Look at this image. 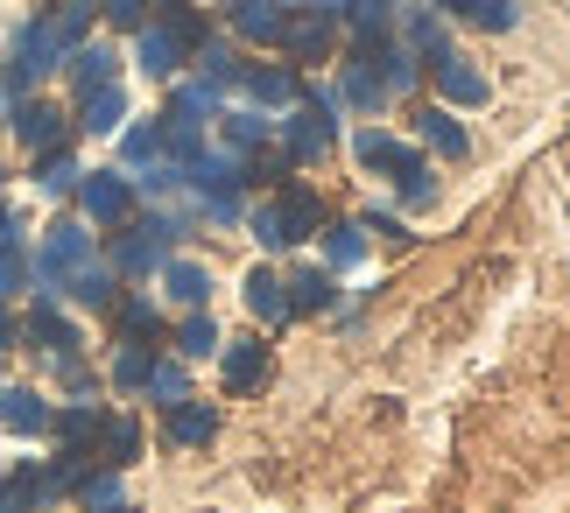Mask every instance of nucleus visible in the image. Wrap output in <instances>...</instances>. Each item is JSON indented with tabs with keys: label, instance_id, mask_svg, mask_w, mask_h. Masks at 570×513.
Segmentation results:
<instances>
[{
	"label": "nucleus",
	"instance_id": "27",
	"mask_svg": "<svg viewBox=\"0 0 570 513\" xmlns=\"http://www.w3.org/2000/svg\"><path fill=\"white\" fill-rule=\"evenodd\" d=\"M226 21L247 42H282V21H289V14H282L275 0H226Z\"/></svg>",
	"mask_w": 570,
	"mask_h": 513
},
{
	"label": "nucleus",
	"instance_id": "30",
	"mask_svg": "<svg viewBox=\"0 0 570 513\" xmlns=\"http://www.w3.org/2000/svg\"><path fill=\"white\" fill-rule=\"evenodd\" d=\"M120 162H127V176H141V169L169 162V148H163V120H141V127H127V134H120Z\"/></svg>",
	"mask_w": 570,
	"mask_h": 513
},
{
	"label": "nucleus",
	"instance_id": "36",
	"mask_svg": "<svg viewBox=\"0 0 570 513\" xmlns=\"http://www.w3.org/2000/svg\"><path fill=\"white\" fill-rule=\"evenodd\" d=\"M345 21H353L360 50H374V42L394 29V0H345Z\"/></svg>",
	"mask_w": 570,
	"mask_h": 513
},
{
	"label": "nucleus",
	"instance_id": "41",
	"mask_svg": "<svg viewBox=\"0 0 570 513\" xmlns=\"http://www.w3.org/2000/svg\"><path fill=\"white\" fill-rule=\"evenodd\" d=\"M275 8H282V14L296 8V14H317V21H338V14H345V0H275Z\"/></svg>",
	"mask_w": 570,
	"mask_h": 513
},
{
	"label": "nucleus",
	"instance_id": "42",
	"mask_svg": "<svg viewBox=\"0 0 570 513\" xmlns=\"http://www.w3.org/2000/svg\"><path fill=\"white\" fill-rule=\"evenodd\" d=\"M14 345H21V317H14L8 303H0V352H14Z\"/></svg>",
	"mask_w": 570,
	"mask_h": 513
},
{
	"label": "nucleus",
	"instance_id": "38",
	"mask_svg": "<svg viewBox=\"0 0 570 513\" xmlns=\"http://www.w3.org/2000/svg\"><path fill=\"white\" fill-rule=\"evenodd\" d=\"M148 366H156V345H120V359H114V387H120V394H141Z\"/></svg>",
	"mask_w": 570,
	"mask_h": 513
},
{
	"label": "nucleus",
	"instance_id": "40",
	"mask_svg": "<svg viewBox=\"0 0 570 513\" xmlns=\"http://www.w3.org/2000/svg\"><path fill=\"white\" fill-rule=\"evenodd\" d=\"M99 8H106L114 29H141V21H148V0H99Z\"/></svg>",
	"mask_w": 570,
	"mask_h": 513
},
{
	"label": "nucleus",
	"instance_id": "32",
	"mask_svg": "<svg viewBox=\"0 0 570 513\" xmlns=\"http://www.w3.org/2000/svg\"><path fill=\"white\" fill-rule=\"evenodd\" d=\"M218 324H212V309H184V324H177V352L184 359H218Z\"/></svg>",
	"mask_w": 570,
	"mask_h": 513
},
{
	"label": "nucleus",
	"instance_id": "11",
	"mask_svg": "<svg viewBox=\"0 0 570 513\" xmlns=\"http://www.w3.org/2000/svg\"><path fill=\"white\" fill-rule=\"evenodd\" d=\"M430 78H436V92H444V106H487V99H493L487 71H479L472 57H458V50L436 57V63H430Z\"/></svg>",
	"mask_w": 570,
	"mask_h": 513
},
{
	"label": "nucleus",
	"instance_id": "9",
	"mask_svg": "<svg viewBox=\"0 0 570 513\" xmlns=\"http://www.w3.org/2000/svg\"><path fill=\"white\" fill-rule=\"evenodd\" d=\"M8 127H14V141L29 148V155H42V148H63V134H71V120H63V106H50V99H14V106H8Z\"/></svg>",
	"mask_w": 570,
	"mask_h": 513
},
{
	"label": "nucleus",
	"instance_id": "4",
	"mask_svg": "<svg viewBox=\"0 0 570 513\" xmlns=\"http://www.w3.org/2000/svg\"><path fill=\"white\" fill-rule=\"evenodd\" d=\"M190 233L184 211H156V218H127V226L114 233V254H106V267H114L120 282H148L163 275V260L177 254V239Z\"/></svg>",
	"mask_w": 570,
	"mask_h": 513
},
{
	"label": "nucleus",
	"instance_id": "28",
	"mask_svg": "<svg viewBox=\"0 0 570 513\" xmlns=\"http://www.w3.org/2000/svg\"><path fill=\"white\" fill-rule=\"evenodd\" d=\"M120 120H127V85H99V92L78 99V127L85 134H120Z\"/></svg>",
	"mask_w": 570,
	"mask_h": 513
},
{
	"label": "nucleus",
	"instance_id": "13",
	"mask_svg": "<svg viewBox=\"0 0 570 513\" xmlns=\"http://www.w3.org/2000/svg\"><path fill=\"white\" fill-rule=\"evenodd\" d=\"M21 338H29V345H42L50 359H63V352H78V345H85V338H78V324L57 309V296H36V309L21 317Z\"/></svg>",
	"mask_w": 570,
	"mask_h": 513
},
{
	"label": "nucleus",
	"instance_id": "16",
	"mask_svg": "<svg viewBox=\"0 0 570 513\" xmlns=\"http://www.w3.org/2000/svg\"><path fill=\"white\" fill-rule=\"evenodd\" d=\"M239 296H247V317H254V324H268V331H282V324H289V288H282V275H275V267H247Z\"/></svg>",
	"mask_w": 570,
	"mask_h": 513
},
{
	"label": "nucleus",
	"instance_id": "39",
	"mask_svg": "<svg viewBox=\"0 0 570 513\" xmlns=\"http://www.w3.org/2000/svg\"><path fill=\"white\" fill-rule=\"evenodd\" d=\"M409 50H415V57H444V50H451L444 21H436V14H409Z\"/></svg>",
	"mask_w": 570,
	"mask_h": 513
},
{
	"label": "nucleus",
	"instance_id": "17",
	"mask_svg": "<svg viewBox=\"0 0 570 513\" xmlns=\"http://www.w3.org/2000/svg\"><path fill=\"white\" fill-rule=\"evenodd\" d=\"M282 288H289V317H324V309L338 303L332 267H296V275H282Z\"/></svg>",
	"mask_w": 570,
	"mask_h": 513
},
{
	"label": "nucleus",
	"instance_id": "31",
	"mask_svg": "<svg viewBox=\"0 0 570 513\" xmlns=\"http://www.w3.org/2000/svg\"><path fill=\"white\" fill-rule=\"evenodd\" d=\"M78 176H85V169H78L71 148H42V155H36V190H42V197H71Z\"/></svg>",
	"mask_w": 570,
	"mask_h": 513
},
{
	"label": "nucleus",
	"instance_id": "19",
	"mask_svg": "<svg viewBox=\"0 0 570 513\" xmlns=\"http://www.w3.org/2000/svg\"><path fill=\"white\" fill-rule=\"evenodd\" d=\"M0 430L8 436H50V401L36 387H0Z\"/></svg>",
	"mask_w": 570,
	"mask_h": 513
},
{
	"label": "nucleus",
	"instance_id": "3",
	"mask_svg": "<svg viewBox=\"0 0 570 513\" xmlns=\"http://www.w3.org/2000/svg\"><path fill=\"white\" fill-rule=\"evenodd\" d=\"M247 233L261 239V254H289L311 233H324V197L303 190V184H282L275 197H261V205L247 211Z\"/></svg>",
	"mask_w": 570,
	"mask_h": 513
},
{
	"label": "nucleus",
	"instance_id": "8",
	"mask_svg": "<svg viewBox=\"0 0 570 513\" xmlns=\"http://www.w3.org/2000/svg\"><path fill=\"white\" fill-rule=\"evenodd\" d=\"M78 211H85V226H106V233H120L127 226V218H135V176H127V169H85L78 176Z\"/></svg>",
	"mask_w": 570,
	"mask_h": 513
},
{
	"label": "nucleus",
	"instance_id": "34",
	"mask_svg": "<svg viewBox=\"0 0 570 513\" xmlns=\"http://www.w3.org/2000/svg\"><path fill=\"white\" fill-rule=\"evenodd\" d=\"M444 8H451V14H465L472 29H487V36H508L514 21H521L514 0H444Z\"/></svg>",
	"mask_w": 570,
	"mask_h": 513
},
{
	"label": "nucleus",
	"instance_id": "45",
	"mask_svg": "<svg viewBox=\"0 0 570 513\" xmlns=\"http://www.w3.org/2000/svg\"><path fill=\"white\" fill-rule=\"evenodd\" d=\"M0 184H8V169H0Z\"/></svg>",
	"mask_w": 570,
	"mask_h": 513
},
{
	"label": "nucleus",
	"instance_id": "26",
	"mask_svg": "<svg viewBox=\"0 0 570 513\" xmlns=\"http://www.w3.org/2000/svg\"><path fill=\"white\" fill-rule=\"evenodd\" d=\"M239 71H247V63H239V50H233V42H226V36H212V42H197V85H212V92H218V99H226V92H233V85H239Z\"/></svg>",
	"mask_w": 570,
	"mask_h": 513
},
{
	"label": "nucleus",
	"instance_id": "6",
	"mask_svg": "<svg viewBox=\"0 0 570 513\" xmlns=\"http://www.w3.org/2000/svg\"><path fill=\"white\" fill-rule=\"evenodd\" d=\"M99 254H92V226L85 218H57L50 233H42V247L29 254V267H36V296H63V282L78 275V267H92Z\"/></svg>",
	"mask_w": 570,
	"mask_h": 513
},
{
	"label": "nucleus",
	"instance_id": "25",
	"mask_svg": "<svg viewBox=\"0 0 570 513\" xmlns=\"http://www.w3.org/2000/svg\"><path fill=\"white\" fill-rule=\"evenodd\" d=\"M63 296H71L78 309H99V317H106V309L120 303V275H114L106 260H92V267H78V275L63 282Z\"/></svg>",
	"mask_w": 570,
	"mask_h": 513
},
{
	"label": "nucleus",
	"instance_id": "18",
	"mask_svg": "<svg viewBox=\"0 0 570 513\" xmlns=\"http://www.w3.org/2000/svg\"><path fill=\"white\" fill-rule=\"evenodd\" d=\"M415 141H423V148H436L444 162H465V155H472V134L458 127V114H451V106H423V114H415Z\"/></svg>",
	"mask_w": 570,
	"mask_h": 513
},
{
	"label": "nucleus",
	"instance_id": "43",
	"mask_svg": "<svg viewBox=\"0 0 570 513\" xmlns=\"http://www.w3.org/2000/svg\"><path fill=\"white\" fill-rule=\"evenodd\" d=\"M148 8H163V14H184V8H190V0H148Z\"/></svg>",
	"mask_w": 570,
	"mask_h": 513
},
{
	"label": "nucleus",
	"instance_id": "5",
	"mask_svg": "<svg viewBox=\"0 0 570 513\" xmlns=\"http://www.w3.org/2000/svg\"><path fill=\"white\" fill-rule=\"evenodd\" d=\"M275 134H282V162L289 169L324 162V155L338 148V99L332 92H303L289 106V120H275Z\"/></svg>",
	"mask_w": 570,
	"mask_h": 513
},
{
	"label": "nucleus",
	"instance_id": "24",
	"mask_svg": "<svg viewBox=\"0 0 570 513\" xmlns=\"http://www.w3.org/2000/svg\"><path fill=\"white\" fill-rule=\"evenodd\" d=\"M338 106H353V114H366V120H374L381 114V106H387V92H381V78H374V57H353V63H345V78H338V92H332Z\"/></svg>",
	"mask_w": 570,
	"mask_h": 513
},
{
	"label": "nucleus",
	"instance_id": "12",
	"mask_svg": "<svg viewBox=\"0 0 570 513\" xmlns=\"http://www.w3.org/2000/svg\"><path fill=\"white\" fill-rule=\"evenodd\" d=\"M218 373H226V394H261L268 387V345L261 338H226L218 345Z\"/></svg>",
	"mask_w": 570,
	"mask_h": 513
},
{
	"label": "nucleus",
	"instance_id": "20",
	"mask_svg": "<svg viewBox=\"0 0 570 513\" xmlns=\"http://www.w3.org/2000/svg\"><path fill=\"white\" fill-rule=\"evenodd\" d=\"M71 500H78L85 513H135V493H127V479L114 472V464H99V472H85V479L71 485Z\"/></svg>",
	"mask_w": 570,
	"mask_h": 513
},
{
	"label": "nucleus",
	"instance_id": "29",
	"mask_svg": "<svg viewBox=\"0 0 570 513\" xmlns=\"http://www.w3.org/2000/svg\"><path fill=\"white\" fill-rule=\"evenodd\" d=\"M99 457L114 464V472H127V464L141 457V422L135 415H106L99 422Z\"/></svg>",
	"mask_w": 570,
	"mask_h": 513
},
{
	"label": "nucleus",
	"instance_id": "35",
	"mask_svg": "<svg viewBox=\"0 0 570 513\" xmlns=\"http://www.w3.org/2000/svg\"><path fill=\"white\" fill-rule=\"evenodd\" d=\"M21 288H36V267H29V247H21V233L0 239V303H14Z\"/></svg>",
	"mask_w": 570,
	"mask_h": 513
},
{
	"label": "nucleus",
	"instance_id": "23",
	"mask_svg": "<svg viewBox=\"0 0 570 513\" xmlns=\"http://www.w3.org/2000/svg\"><path fill=\"white\" fill-rule=\"evenodd\" d=\"M218 134H226L233 155H247V162H254V148L275 141V114H261V106H233V114H218Z\"/></svg>",
	"mask_w": 570,
	"mask_h": 513
},
{
	"label": "nucleus",
	"instance_id": "44",
	"mask_svg": "<svg viewBox=\"0 0 570 513\" xmlns=\"http://www.w3.org/2000/svg\"><path fill=\"white\" fill-rule=\"evenodd\" d=\"M0 479H8V457H0Z\"/></svg>",
	"mask_w": 570,
	"mask_h": 513
},
{
	"label": "nucleus",
	"instance_id": "1",
	"mask_svg": "<svg viewBox=\"0 0 570 513\" xmlns=\"http://www.w3.org/2000/svg\"><path fill=\"white\" fill-rule=\"evenodd\" d=\"M184 190L197 197V211H205L212 226H239V211H247V155L197 148L184 162Z\"/></svg>",
	"mask_w": 570,
	"mask_h": 513
},
{
	"label": "nucleus",
	"instance_id": "22",
	"mask_svg": "<svg viewBox=\"0 0 570 513\" xmlns=\"http://www.w3.org/2000/svg\"><path fill=\"white\" fill-rule=\"evenodd\" d=\"M163 436L177 443V451H205V443L218 436V415L205 408V401H177V408H163Z\"/></svg>",
	"mask_w": 570,
	"mask_h": 513
},
{
	"label": "nucleus",
	"instance_id": "10",
	"mask_svg": "<svg viewBox=\"0 0 570 513\" xmlns=\"http://www.w3.org/2000/svg\"><path fill=\"white\" fill-rule=\"evenodd\" d=\"M239 85H247V99L261 106V114H289V106L303 99L296 63H247V71H239Z\"/></svg>",
	"mask_w": 570,
	"mask_h": 513
},
{
	"label": "nucleus",
	"instance_id": "2",
	"mask_svg": "<svg viewBox=\"0 0 570 513\" xmlns=\"http://www.w3.org/2000/svg\"><path fill=\"white\" fill-rule=\"evenodd\" d=\"M353 155H360V169H374V176H387V184L402 190V205H409V211L436 205V176H430V162H423V148L394 141L387 127H374V120H366V127L353 134Z\"/></svg>",
	"mask_w": 570,
	"mask_h": 513
},
{
	"label": "nucleus",
	"instance_id": "15",
	"mask_svg": "<svg viewBox=\"0 0 570 513\" xmlns=\"http://www.w3.org/2000/svg\"><path fill=\"white\" fill-rule=\"evenodd\" d=\"M63 78H71V92H99V85H120V50L114 42H78L71 57H63Z\"/></svg>",
	"mask_w": 570,
	"mask_h": 513
},
{
	"label": "nucleus",
	"instance_id": "14",
	"mask_svg": "<svg viewBox=\"0 0 570 513\" xmlns=\"http://www.w3.org/2000/svg\"><path fill=\"white\" fill-rule=\"evenodd\" d=\"M156 282H163V296L177 303V309H212V267H205V260H190V254H169Z\"/></svg>",
	"mask_w": 570,
	"mask_h": 513
},
{
	"label": "nucleus",
	"instance_id": "21",
	"mask_svg": "<svg viewBox=\"0 0 570 513\" xmlns=\"http://www.w3.org/2000/svg\"><path fill=\"white\" fill-rule=\"evenodd\" d=\"M106 317H114V338L120 345H163V309L148 303V296H120Z\"/></svg>",
	"mask_w": 570,
	"mask_h": 513
},
{
	"label": "nucleus",
	"instance_id": "7",
	"mask_svg": "<svg viewBox=\"0 0 570 513\" xmlns=\"http://www.w3.org/2000/svg\"><path fill=\"white\" fill-rule=\"evenodd\" d=\"M197 42H205V29H197L190 8L184 14H163V21H141V29H135V63H141L148 78H177Z\"/></svg>",
	"mask_w": 570,
	"mask_h": 513
},
{
	"label": "nucleus",
	"instance_id": "37",
	"mask_svg": "<svg viewBox=\"0 0 570 513\" xmlns=\"http://www.w3.org/2000/svg\"><path fill=\"white\" fill-rule=\"evenodd\" d=\"M141 394L156 401V408H177V401H190V373L177 359H156V366H148V381H141Z\"/></svg>",
	"mask_w": 570,
	"mask_h": 513
},
{
	"label": "nucleus",
	"instance_id": "33",
	"mask_svg": "<svg viewBox=\"0 0 570 513\" xmlns=\"http://www.w3.org/2000/svg\"><path fill=\"white\" fill-rule=\"evenodd\" d=\"M366 260V226H353V218H338V226H324V267H360Z\"/></svg>",
	"mask_w": 570,
	"mask_h": 513
}]
</instances>
